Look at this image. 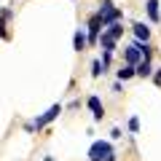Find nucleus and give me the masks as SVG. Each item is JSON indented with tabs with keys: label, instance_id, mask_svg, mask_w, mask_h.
Wrapping results in <instances>:
<instances>
[{
	"label": "nucleus",
	"instance_id": "2eb2a0df",
	"mask_svg": "<svg viewBox=\"0 0 161 161\" xmlns=\"http://www.w3.org/2000/svg\"><path fill=\"white\" fill-rule=\"evenodd\" d=\"M129 129H132V132H137V129H140V121L132 118V121H129Z\"/></svg>",
	"mask_w": 161,
	"mask_h": 161
},
{
	"label": "nucleus",
	"instance_id": "7ed1b4c3",
	"mask_svg": "<svg viewBox=\"0 0 161 161\" xmlns=\"http://www.w3.org/2000/svg\"><path fill=\"white\" fill-rule=\"evenodd\" d=\"M97 16H99V22H102V27H110V24H115V22L121 19V8H115L110 0H105Z\"/></svg>",
	"mask_w": 161,
	"mask_h": 161
},
{
	"label": "nucleus",
	"instance_id": "9b49d317",
	"mask_svg": "<svg viewBox=\"0 0 161 161\" xmlns=\"http://www.w3.org/2000/svg\"><path fill=\"white\" fill-rule=\"evenodd\" d=\"M134 73L142 75V78H148V75H150V62H145V59H142V62L137 64V70H134Z\"/></svg>",
	"mask_w": 161,
	"mask_h": 161
},
{
	"label": "nucleus",
	"instance_id": "9d476101",
	"mask_svg": "<svg viewBox=\"0 0 161 161\" xmlns=\"http://www.w3.org/2000/svg\"><path fill=\"white\" fill-rule=\"evenodd\" d=\"M145 8H148L150 22H158V0H148V3H145Z\"/></svg>",
	"mask_w": 161,
	"mask_h": 161
},
{
	"label": "nucleus",
	"instance_id": "f03ea898",
	"mask_svg": "<svg viewBox=\"0 0 161 161\" xmlns=\"http://www.w3.org/2000/svg\"><path fill=\"white\" fill-rule=\"evenodd\" d=\"M121 35H124V27H121L118 22H115V24H110V27H108V30L102 32V38H99V46H102L105 51H113L115 40H118Z\"/></svg>",
	"mask_w": 161,
	"mask_h": 161
},
{
	"label": "nucleus",
	"instance_id": "423d86ee",
	"mask_svg": "<svg viewBox=\"0 0 161 161\" xmlns=\"http://www.w3.org/2000/svg\"><path fill=\"white\" fill-rule=\"evenodd\" d=\"M134 35H137L140 43H142V40L148 43V38H150V27H145L142 22H134Z\"/></svg>",
	"mask_w": 161,
	"mask_h": 161
},
{
	"label": "nucleus",
	"instance_id": "f8f14e48",
	"mask_svg": "<svg viewBox=\"0 0 161 161\" xmlns=\"http://www.w3.org/2000/svg\"><path fill=\"white\" fill-rule=\"evenodd\" d=\"M132 75H134V67H132V64H126V67H121V70H118V78H121V80L132 78Z\"/></svg>",
	"mask_w": 161,
	"mask_h": 161
},
{
	"label": "nucleus",
	"instance_id": "4468645a",
	"mask_svg": "<svg viewBox=\"0 0 161 161\" xmlns=\"http://www.w3.org/2000/svg\"><path fill=\"white\" fill-rule=\"evenodd\" d=\"M0 38H8V30H6V22H3V16H0Z\"/></svg>",
	"mask_w": 161,
	"mask_h": 161
},
{
	"label": "nucleus",
	"instance_id": "6e6552de",
	"mask_svg": "<svg viewBox=\"0 0 161 161\" xmlns=\"http://www.w3.org/2000/svg\"><path fill=\"white\" fill-rule=\"evenodd\" d=\"M140 57H142V54H140L137 43H132V46H126V62H129V64H137V62H140Z\"/></svg>",
	"mask_w": 161,
	"mask_h": 161
},
{
	"label": "nucleus",
	"instance_id": "0eeeda50",
	"mask_svg": "<svg viewBox=\"0 0 161 161\" xmlns=\"http://www.w3.org/2000/svg\"><path fill=\"white\" fill-rule=\"evenodd\" d=\"M89 108H92V113H94L97 121L105 115V108H102V102H99V97H89Z\"/></svg>",
	"mask_w": 161,
	"mask_h": 161
},
{
	"label": "nucleus",
	"instance_id": "1a4fd4ad",
	"mask_svg": "<svg viewBox=\"0 0 161 161\" xmlns=\"http://www.w3.org/2000/svg\"><path fill=\"white\" fill-rule=\"evenodd\" d=\"M73 43H75V51H83V48L89 46V38L78 30V32H75V38H73Z\"/></svg>",
	"mask_w": 161,
	"mask_h": 161
},
{
	"label": "nucleus",
	"instance_id": "dca6fc26",
	"mask_svg": "<svg viewBox=\"0 0 161 161\" xmlns=\"http://www.w3.org/2000/svg\"><path fill=\"white\" fill-rule=\"evenodd\" d=\"M156 83H161V70H158V73H156Z\"/></svg>",
	"mask_w": 161,
	"mask_h": 161
},
{
	"label": "nucleus",
	"instance_id": "20e7f679",
	"mask_svg": "<svg viewBox=\"0 0 161 161\" xmlns=\"http://www.w3.org/2000/svg\"><path fill=\"white\" fill-rule=\"evenodd\" d=\"M59 113H62V105H54V108H48V110H46V113H43V115H38V118H35V121H32V124H30L27 129H43V126H46V124H51V121L57 118Z\"/></svg>",
	"mask_w": 161,
	"mask_h": 161
},
{
	"label": "nucleus",
	"instance_id": "39448f33",
	"mask_svg": "<svg viewBox=\"0 0 161 161\" xmlns=\"http://www.w3.org/2000/svg\"><path fill=\"white\" fill-rule=\"evenodd\" d=\"M99 27H102V22H99V16H94L89 22V43H97L99 40Z\"/></svg>",
	"mask_w": 161,
	"mask_h": 161
},
{
	"label": "nucleus",
	"instance_id": "ddd939ff",
	"mask_svg": "<svg viewBox=\"0 0 161 161\" xmlns=\"http://www.w3.org/2000/svg\"><path fill=\"white\" fill-rule=\"evenodd\" d=\"M99 73H105L102 62H92V75H99Z\"/></svg>",
	"mask_w": 161,
	"mask_h": 161
},
{
	"label": "nucleus",
	"instance_id": "f257e3e1",
	"mask_svg": "<svg viewBox=\"0 0 161 161\" xmlns=\"http://www.w3.org/2000/svg\"><path fill=\"white\" fill-rule=\"evenodd\" d=\"M89 161H115V150L108 140H97L89 148Z\"/></svg>",
	"mask_w": 161,
	"mask_h": 161
}]
</instances>
